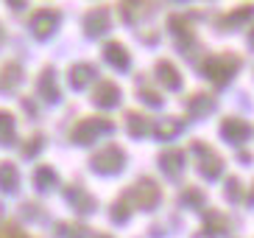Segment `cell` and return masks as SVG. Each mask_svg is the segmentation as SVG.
<instances>
[{
    "mask_svg": "<svg viewBox=\"0 0 254 238\" xmlns=\"http://www.w3.org/2000/svg\"><path fill=\"white\" fill-rule=\"evenodd\" d=\"M182 165H185V160H182V151H165V157H162V168L171 177H176V174L182 171Z\"/></svg>",
    "mask_w": 254,
    "mask_h": 238,
    "instance_id": "4",
    "label": "cell"
},
{
    "mask_svg": "<svg viewBox=\"0 0 254 238\" xmlns=\"http://www.w3.org/2000/svg\"><path fill=\"white\" fill-rule=\"evenodd\" d=\"M0 185L8 188V191H14L17 188V171H14V165H0Z\"/></svg>",
    "mask_w": 254,
    "mask_h": 238,
    "instance_id": "7",
    "label": "cell"
},
{
    "mask_svg": "<svg viewBox=\"0 0 254 238\" xmlns=\"http://www.w3.org/2000/svg\"><path fill=\"white\" fill-rule=\"evenodd\" d=\"M131 196H134V199L128 202V205H134V208H140V210H151L159 202L162 191H159V185L154 179H140L134 185V191H131Z\"/></svg>",
    "mask_w": 254,
    "mask_h": 238,
    "instance_id": "1",
    "label": "cell"
},
{
    "mask_svg": "<svg viewBox=\"0 0 254 238\" xmlns=\"http://www.w3.org/2000/svg\"><path fill=\"white\" fill-rule=\"evenodd\" d=\"M0 140H11V118L6 112H0Z\"/></svg>",
    "mask_w": 254,
    "mask_h": 238,
    "instance_id": "8",
    "label": "cell"
},
{
    "mask_svg": "<svg viewBox=\"0 0 254 238\" xmlns=\"http://www.w3.org/2000/svg\"><path fill=\"white\" fill-rule=\"evenodd\" d=\"M37 185L42 188V191L53 185V171H51V168H39V171H37Z\"/></svg>",
    "mask_w": 254,
    "mask_h": 238,
    "instance_id": "9",
    "label": "cell"
},
{
    "mask_svg": "<svg viewBox=\"0 0 254 238\" xmlns=\"http://www.w3.org/2000/svg\"><path fill=\"white\" fill-rule=\"evenodd\" d=\"M246 134H249V126L240 123V120H226L224 123V137H229V140H240Z\"/></svg>",
    "mask_w": 254,
    "mask_h": 238,
    "instance_id": "6",
    "label": "cell"
},
{
    "mask_svg": "<svg viewBox=\"0 0 254 238\" xmlns=\"http://www.w3.org/2000/svg\"><path fill=\"white\" fill-rule=\"evenodd\" d=\"M92 168L101 174H112V171H120L123 168V151L120 149H104V151H98L95 157H92Z\"/></svg>",
    "mask_w": 254,
    "mask_h": 238,
    "instance_id": "2",
    "label": "cell"
},
{
    "mask_svg": "<svg viewBox=\"0 0 254 238\" xmlns=\"http://www.w3.org/2000/svg\"><path fill=\"white\" fill-rule=\"evenodd\" d=\"M0 238H28V236L20 233L17 227H3V230H0Z\"/></svg>",
    "mask_w": 254,
    "mask_h": 238,
    "instance_id": "10",
    "label": "cell"
},
{
    "mask_svg": "<svg viewBox=\"0 0 254 238\" xmlns=\"http://www.w3.org/2000/svg\"><path fill=\"white\" fill-rule=\"evenodd\" d=\"M204 219H207V224H204V227H207L209 233H226V227H229V219H226L221 210H209Z\"/></svg>",
    "mask_w": 254,
    "mask_h": 238,
    "instance_id": "3",
    "label": "cell"
},
{
    "mask_svg": "<svg viewBox=\"0 0 254 238\" xmlns=\"http://www.w3.org/2000/svg\"><path fill=\"white\" fill-rule=\"evenodd\" d=\"M67 199H73V205L81 210V213H87V210H95V202H87L90 196L81 194V188H78V185H75L73 191H67Z\"/></svg>",
    "mask_w": 254,
    "mask_h": 238,
    "instance_id": "5",
    "label": "cell"
},
{
    "mask_svg": "<svg viewBox=\"0 0 254 238\" xmlns=\"http://www.w3.org/2000/svg\"><path fill=\"white\" fill-rule=\"evenodd\" d=\"M98 238H109V236H98Z\"/></svg>",
    "mask_w": 254,
    "mask_h": 238,
    "instance_id": "11",
    "label": "cell"
}]
</instances>
